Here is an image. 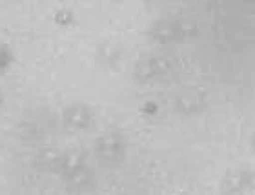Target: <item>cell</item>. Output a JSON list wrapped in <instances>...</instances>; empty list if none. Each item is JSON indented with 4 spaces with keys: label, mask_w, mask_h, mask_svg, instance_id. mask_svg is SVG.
Segmentation results:
<instances>
[{
    "label": "cell",
    "mask_w": 255,
    "mask_h": 195,
    "mask_svg": "<svg viewBox=\"0 0 255 195\" xmlns=\"http://www.w3.org/2000/svg\"><path fill=\"white\" fill-rule=\"evenodd\" d=\"M171 64L166 57H160V55H148V57H142L140 60L135 62L133 66V77L137 80H142V82H149V80H157L162 79L170 73Z\"/></svg>",
    "instance_id": "6da1fadb"
},
{
    "label": "cell",
    "mask_w": 255,
    "mask_h": 195,
    "mask_svg": "<svg viewBox=\"0 0 255 195\" xmlns=\"http://www.w3.org/2000/svg\"><path fill=\"white\" fill-rule=\"evenodd\" d=\"M62 177L66 181V185L73 190H86L93 183L88 166L80 159L75 157H66L62 161Z\"/></svg>",
    "instance_id": "7a4b0ae2"
},
{
    "label": "cell",
    "mask_w": 255,
    "mask_h": 195,
    "mask_svg": "<svg viewBox=\"0 0 255 195\" xmlns=\"http://www.w3.org/2000/svg\"><path fill=\"white\" fill-rule=\"evenodd\" d=\"M184 26L175 18H160L149 27V38L159 44H175L184 38Z\"/></svg>",
    "instance_id": "3957f363"
},
{
    "label": "cell",
    "mask_w": 255,
    "mask_h": 195,
    "mask_svg": "<svg viewBox=\"0 0 255 195\" xmlns=\"http://www.w3.org/2000/svg\"><path fill=\"white\" fill-rule=\"evenodd\" d=\"M95 153L104 163H119L126 157V141L115 133L104 135L95 143Z\"/></svg>",
    "instance_id": "277c9868"
},
{
    "label": "cell",
    "mask_w": 255,
    "mask_h": 195,
    "mask_svg": "<svg viewBox=\"0 0 255 195\" xmlns=\"http://www.w3.org/2000/svg\"><path fill=\"white\" fill-rule=\"evenodd\" d=\"M252 186H254V175L250 170H235L224 175L221 190L224 195H243L250 192Z\"/></svg>",
    "instance_id": "5b68a950"
},
{
    "label": "cell",
    "mask_w": 255,
    "mask_h": 195,
    "mask_svg": "<svg viewBox=\"0 0 255 195\" xmlns=\"http://www.w3.org/2000/svg\"><path fill=\"white\" fill-rule=\"evenodd\" d=\"M62 121L64 124L71 130H80V132H84L88 128L93 126V122H95V115H93V111L84 104H71L68 106L62 113Z\"/></svg>",
    "instance_id": "8992f818"
},
{
    "label": "cell",
    "mask_w": 255,
    "mask_h": 195,
    "mask_svg": "<svg viewBox=\"0 0 255 195\" xmlns=\"http://www.w3.org/2000/svg\"><path fill=\"white\" fill-rule=\"evenodd\" d=\"M204 104H206V99L199 91H186V93H181L175 99L177 110L181 111V113H190V115L201 111V108Z\"/></svg>",
    "instance_id": "52a82bcc"
},
{
    "label": "cell",
    "mask_w": 255,
    "mask_h": 195,
    "mask_svg": "<svg viewBox=\"0 0 255 195\" xmlns=\"http://www.w3.org/2000/svg\"><path fill=\"white\" fill-rule=\"evenodd\" d=\"M121 55H123V48L115 42H104L99 49L101 60H106V62H115V60H119Z\"/></svg>",
    "instance_id": "ba28073f"
},
{
    "label": "cell",
    "mask_w": 255,
    "mask_h": 195,
    "mask_svg": "<svg viewBox=\"0 0 255 195\" xmlns=\"http://www.w3.org/2000/svg\"><path fill=\"white\" fill-rule=\"evenodd\" d=\"M9 62H11V53H9V49L0 44V71L7 68V66H9Z\"/></svg>",
    "instance_id": "9c48e42d"
},
{
    "label": "cell",
    "mask_w": 255,
    "mask_h": 195,
    "mask_svg": "<svg viewBox=\"0 0 255 195\" xmlns=\"http://www.w3.org/2000/svg\"><path fill=\"white\" fill-rule=\"evenodd\" d=\"M0 100H2V99H0Z\"/></svg>",
    "instance_id": "30bf717a"
}]
</instances>
